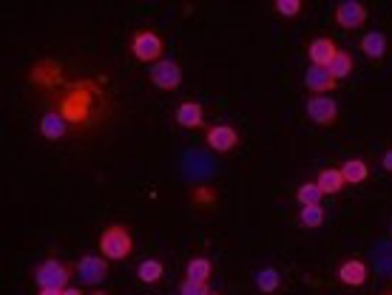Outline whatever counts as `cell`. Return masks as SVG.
<instances>
[{
	"label": "cell",
	"instance_id": "6da1fadb",
	"mask_svg": "<svg viewBox=\"0 0 392 295\" xmlns=\"http://www.w3.org/2000/svg\"><path fill=\"white\" fill-rule=\"evenodd\" d=\"M134 250V239L128 227L123 224H108L100 233V256H105L108 261H126Z\"/></svg>",
	"mask_w": 392,
	"mask_h": 295
},
{
	"label": "cell",
	"instance_id": "7a4b0ae2",
	"mask_svg": "<svg viewBox=\"0 0 392 295\" xmlns=\"http://www.w3.org/2000/svg\"><path fill=\"white\" fill-rule=\"evenodd\" d=\"M162 37L154 32V28H139V32L131 35V54L139 63H160L162 60Z\"/></svg>",
	"mask_w": 392,
	"mask_h": 295
},
{
	"label": "cell",
	"instance_id": "3957f363",
	"mask_svg": "<svg viewBox=\"0 0 392 295\" xmlns=\"http://www.w3.org/2000/svg\"><path fill=\"white\" fill-rule=\"evenodd\" d=\"M69 278H71V270L66 267L63 261H57V258L43 261L40 267L35 270V281H37L40 289H66Z\"/></svg>",
	"mask_w": 392,
	"mask_h": 295
},
{
	"label": "cell",
	"instance_id": "277c9868",
	"mask_svg": "<svg viewBox=\"0 0 392 295\" xmlns=\"http://www.w3.org/2000/svg\"><path fill=\"white\" fill-rule=\"evenodd\" d=\"M307 116L316 125H333L339 120V102L327 94H313L307 100Z\"/></svg>",
	"mask_w": 392,
	"mask_h": 295
},
{
	"label": "cell",
	"instance_id": "5b68a950",
	"mask_svg": "<svg viewBox=\"0 0 392 295\" xmlns=\"http://www.w3.org/2000/svg\"><path fill=\"white\" fill-rule=\"evenodd\" d=\"M151 82H154L160 91H173L182 82V69L176 60H160L151 66Z\"/></svg>",
	"mask_w": 392,
	"mask_h": 295
},
{
	"label": "cell",
	"instance_id": "8992f818",
	"mask_svg": "<svg viewBox=\"0 0 392 295\" xmlns=\"http://www.w3.org/2000/svg\"><path fill=\"white\" fill-rule=\"evenodd\" d=\"M77 276L85 284H103L108 278V258L105 256H83L77 261Z\"/></svg>",
	"mask_w": 392,
	"mask_h": 295
},
{
	"label": "cell",
	"instance_id": "52a82bcc",
	"mask_svg": "<svg viewBox=\"0 0 392 295\" xmlns=\"http://www.w3.org/2000/svg\"><path fill=\"white\" fill-rule=\"evenodd\" d=\"M367 17H370L367 6L358 3V0H344V3L336 6V23L341 28H347V32H352V28H358V26H364Z\"/></svg>",
	"mask_w": 392,
	"mask_h": 295
},
{
	"label": "cell",
	"instance_id": "ba28073f",
	"mask_svg": "<svg viewBox=\"0 0 392 295\" xmlns=\"http://www.w3.org/2000/svg\"><path fill=\"white\" fill-rule=\"evenodd\" d=\"M205 142H207L210 151L228 154V151H233V148L239 145V131H236L233 125H214V128L207 131Z\"/></svg>",
	"mask_w": 392,
	"mask_h": 295
},
{
	"label": "cell",
	"instance_id": "9c48e42d",
	"mask_svg": "<svg viewBox=\"0 0 392 295\" xmlns=\"http://www.w3.org/2000/svg\"><path fill=\"white\" fill-rule=\"evenodd\" d=\"M336 51H339V46H336L333 37H316V40H310V46H307L310 63H313V66H321V69H327L330 63H333Z\"/></svg>",
	"mask_w": 392,
	"mask_h": 295
},
{
	"label": "cell",
	"instance_id": "30bf717a",
	"mask_svg": "<svg viewBox=\"0 0 392 295\" xmlns=\"http://www.w3.org/2000/svg\"><path fill=\"white\" fill-rule=\"evenodd\" d=\"M305 85H307V91L324 94V91H333V88H336V77L330 74V69L310 66V69L305 71Z\"/></svg>",
	"mask_w": 392,
	"mask_h": 295
},
{
	"label": "cell",
	"instance_id": "8fae6325",
	"mask_svg": "<svg viewBox=\"0 0 392 295\" xmlns=\"http://www.w3.org/2000/svg\"><path fill=\"white\" fill-rule=\"evenodd\" d=\"M202 123H205V108L199 102L188 100V102H182L176 108V125L179 128L194 131V128H202Z\"/></svg>",
	"mask_w": 392,
	"mask_h": 295
},
{
	"label": "cell",
	"instance_id": "7c38bea8",
	"mask_svg": "<svg viewBox=\"0 0 392 295\" xmlns=\"http://www.w3.org/2000/svg\"><path fill=\"white\" fill-rule=\"evenodd\" d=\"M40 134L46 136V139H51V142H57V139H63L66 134H69V120L63 114H43L40 116Z\"/></svg>",
	"mask_w": 392,
	"mask_h": 295
},
{
	"label": "cell",
	"instance_id": "4fadbf2b",
	"mask_svg": "<svg viewBox=\"0 0 392 295\" xmlns=\"http://www.w3.org/2000/svg\"><path fill=\"white\" fill-rule=\"evenodd\" d=\"M339 281L347 287H361L367 281V264L361 258H350L339 267Z\"/></svg>",
	"mask_w": 392,
	"mask_h": 295
},
{
	"label": "cell",
	"instance_id": "5bb4252c",
	"mask_svg": "<svg viewBox=\"0 0 392 295\" xmlns=\"http://www.w3.org/2000/svg\"><path fill=\"white\" fill-rule=\"evenodd\" d=\"M318 188H321V193L324 196H336V193H341L344 190V176H341V168H324L321 173H318Z\"/></svg>",
	"mask_w": 392,
	"mask_h": 295
},
{
	"label": "cell",
	"instance_id": "9a60e30c",
	"mask_svg": "<svg viewBox=\"0 0 392 295\" xmlns=\"http://www.w3.org/2000/svg\"><path fill=\"white\" fill-rule=\"evenodd\" d=\"M185 273H188V276H185L188 281L207 284V281H210V276H214V264H210V258H205V256H196V258H191V261H188Z\"/></svg>",
	"mask_w": 392,
	"mask_h": 295
},
{
	"label": "cell",
	"instance_id": "2e32d148",
	"mask_svg": "<svg viewBox=\"0 0 392 295\" xmlns=\"http://www.w3.org/2000/svg\"><path fill=\"white\" fill-rule=\"evenodd\" d=\"M341 176H344L347 185H361V182H367L370 165H367L364 159H347V162L341 165Z\"/></svg>",
	"mask_w": 392,
	"mask_h": 295
},
{
	"label": "cell",
	"instance_id": "e0dca14e",
	"mask_svg": "<svg viewBox=\"0 0 392 295\" xmlns=\"http://www.w3.org/2000/svg\"><path fill=\"white\" fill-rule=\"evenodd\" d=\"M361 51H364L370 60H381L386 54V35L384 32H370L361 37Z\"/></svg>",
	"mask_w": 392,
	"mask_h": 295
},
{
	"label": "cell",
	"instance_id": "ac0fdd59",
	"mask_svg": "<svg viewBox=\"0 0 392 295\" xmlns=\"http://www.w3.org/2000/svg\"><path fill=\"white\" fill-rule=\"evenodd\" d=\"M162 276H165V267H162V261H157V258H145L137 267V278L142 284H157Z\"/></svg>",
	"mask_w": 392,
	"mask_h": 295
},
{
	"label": "cell",
	"instance_id": "d6986e66",
	"mask_svg": "<svg viewBox=\"0 0 392 295\" xmlns=\"http://www.w3.org/2000/svg\"><path fill=\"white\" fill-rule=\"evenodd\" d=\"M327 69H330V74L336 77V82H339V80H347V77L352 74V57H350V51L339 48L336 57H333V63H330Z\"/></svg>",
	"mask_w": 392,
	"mask_h": 295
},
{
	"label": "cell",
	"instance_id": "ffe728a7",
	"mask_svg": "<svg viewBox=\"0 0 392 295\" xmlns=\"http://www.w3.org/2000/svg\"><path fill=\"white\" fill-rule=\"evenodd\" d=\"M256 287H259V292H264V295L276 292V289L282 287V276H279V270H273V267L259 270V273H256Z\"/></svg>",
	"mask_w": 392,
	"mask_h": 295
},
{
	"label": "cell",
	"instance_id": "44dd1931",
	"mask_svg": "<svg viewBox=\"0 0 392 295\" xmlns=\"http://www.w3.org/2000/svg\"><path fill=\"white\" fill-rule=\"evenodd\" d=\"M298 222H301V227H307V230L321 227L324 224V208H321V204H305L301 213H298Z\"/></svg>",
	"mask_w": 392,
	"mask_h": 295
},
{
	"label": "cell",
	"instance_id": "7402d4cb",
	"mask_svg": "<svg viewBox=\"0 0 392 295\" xmlns=\"http://www.w3.org/2000/svg\"><path fill=\"white\" fill-rule=\"evenodd\" d=\"M296 199H298L301 208H305V204H321L324 193H321L318 182H305V185H301V188L296 190Z\"/></svg>",
	"mask_w": 392,
	"mask_h": 295
},
{
	"label": "cell",
	"instance_id": "603a6c76",
	"mask_svg": "<svg viewBox=\"0 0 392 295\" xmlns=\"http://www.w3.org/2000/svg\"><path fill=\"white\" fill-rule=\"evenodd\" d=\"M276 12L282 17H296V15H301V0H279Z\"/></svg>",
	"mask_w": 392,
	"mask_h": 295
},
{
	"label": "cell",
	"instance_id": "cb8c5ba5",
	"mask_svg": "<svg viewBox=\"0 0 392 295\" xmlns=\"http://www.w3.org/2000/svg\"><path fill=\"white\" fill-rule=\"evenodd\" d=\"M210 289H207V284H199V281H182L179 284V295H207Z\"/></svg>",
	"mask_w": 392,
	"mask_h": 295
},
{
	"label": "cell",
	"instance_id": "d4e9b609",
	"mask_svg": "<svg viewBox=\"0 0 392 295\" xmlns=\"http://www.w3.org/2000/svg\"><path fill=\"white\" fill-rule=\"evenodd\" d=\"M384 168L392 173V151H386V154H384Z\"/></svg>",
	"mask_w": 392,
	"mask_h": 295
},
{
	"label": "cell",
	"instance_id": "484cf974",
	"mask_svg": "<svg viewBox=\"0 0 392 295\" xmlns=\"http://www.w3.org/2000/svg\"><path fill=\"white\" fill-rule=\"evenodd\" d=\"M40 295H63V289H40Z\"/></svg>",
	"mask_w": 392,
	"mask_h": 295
},
{
	"label": "cell",
	"instance_id": "4316f807",
	"mask_svg": "<svg viewBox=\"0 0 392 295\" xmlns=\"http://www.w3.org/2000/svg\"><path fill=\"white\" fill-rule=\"evenodd\" d=\"M63 295H83V292H80V289H74V287H66V289H63Z\"/></svg>",
	"mask_w": 392,
	"mask_h": 295
},
{
	"label": "cell",
	"instance_id": "83f0119b",
	"mask_svg": "<svg viewBox=\"0 0 392 295\" xmlns=\"http://www.w3.org/2000/svg\"><path fill=\"white\" fill-rule=\"evenodd\" d=\"M94 295H108V292H100V289H97V292H94Z\"/></svg>",
	"mask_w": 392,
	"mask_h": 295
},
{
	"label": "cell",
	"instance_id": "f1b7e54d",
	"mask_svg": "<svg viewBox=\"0 0 392 295\" xmlns=\"http://www.w3.org/2000/svg\"><path fill=\"white\" fill-rule=\"evenodd\" d=\"M207 295H219V292H207Z\"/></svg>",
	"mask_w": 392,
	"mask_h": 295
}]
</instances>
